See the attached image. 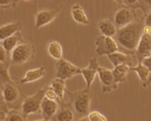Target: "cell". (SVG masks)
I'll return each mask as SVG.
<instances>
[{
  "label": "cell",
  "mask_w": 151,
  "mask_h": 121,
  "mask_svg": "<svg viewBox=\"0 0 151 121\" xmlns=\"http://www.w3.org/2000/svg\"><path fill=\"white\" fill-rule=\"evenodd\" d=\"M144 26V21L135 20L131 24L118 28L115 36L116 41L128 51H136L137 45L143 36Z\"/></svg>",
  "instance_id": "6da1fadb"
},
{
  "label": "cell",
  "mask_w": 151,
  "mask_h": 121,
  "mask_svg": "<svg viewBox=\"0 0 151 121\" xmlns=\"http://www.w3.org/2000/svg\"><path fill=\"white\" fill-rule=\"evenodd\" d=\"M70 96L76 114L80 117L88 115L90 112V104H91L90 91L88 88L77 91L76 93H70Z\"/></svg>",
  "instance_id": "7a4b0ae2"
},
{
  "label": "cell",
  "mask_w": 151,
  "mask_h": 121,
  "mask_svg": "<svg viewBox=\"0 0 151 121\" xmlns=\"http://www.w3.org/2000/svg\"><path fill=\"white\" fill-rule=\"evenodd\" d=\"M34 57H35L34 45L26 42H21L20 45H18L9 54V59L13 65H24L31 61Z\"/></svg>",
  "instance_id": "3957f363"
},
{
  "label": "cell",
  "mask_w": 151,
  "mask_h": 121,
  "mask_svg": "<svg viewBox=\"0 0 151 121\" xmlns=\"http://www.w3.org/2000/svg\"><path fill=\"white\" fill-rule=\"evenodd\" d=\"M45 94H46V88H42L38 91L35 94L25 98L21 105V111L25 118L31 114H37L39 112H41V102L45 98Z\"/></svg>",
  "instance_id": "277c9868"
},
{
  "label": "cell",
  "mask_w": 151,
  "mask_h": 121,
  "mask_svg": "<svg viewBox=\"0 0 151 121\" xmlns=\"http://www.w3.org/2000/svg\"><path fill=\"white\" fill-rule=\"evenodd\" d=\"M55 67H56V78H60L63 80H68L82 73V68H80L78 66L65 59L58 60Z\"/></svg>",
  "instance_id": "5b68a950"
},
{
  "label": "cell",
  "mask_w": 151,
  "mask_h": 121,
  "mask_svg": "<svg viewBox=\"0 0 151 121\" xmlns=\"http://www.w3.org/2000/svg\"><path fill=\"white\" fill-rule=\"evenodd\" d=\"M96 45V54L99 57L102 55H109L115 52H118V45L117 41L114 39L113 37H106V36H100L96 38L95 41Z\"/></svg>",
  "instance_id": "8992f818"
},
{
  "label": "cell",
  "mask_w": 151,
  "mask_h": 121,
  "mask_svg": "<svg viewBox=\"0 0 151 121\" xmlns=\"http://www.w3.org/2000/svg\"><path fill=\"white\" fill-rule=\"evenodd\" d=\"M109 61L114 65V67L119 66V65H128L130 68L136 67L141 61L138 60L136 54L132 53H121V52H115L113 54L108 55Z\"/></svg>",
  "instance_id": "52a82bcc"
},
{
  "label": "cell",
  "mask_w": 151,
  "mask_h": 121,
  "mask_svg": "<svg viewBox=\"0 0 151 121\" xmlns=\"http://www.w3.org/2000/svg\"><path fill=\"white\" fill-rule=\"evenodd\" d=\"M99 78L102 83V92L103 93H110L115 89H117L118 85L115 82L113 74V70L106 68V67H99Z\"/></svg>",
  "instance_id": "ba28073f"
},
{
  "label": "cell",
  "mask_w": 151,
  "mask_h": 121,
  "mask_svg": "<svg viewBox=\"0 0 151 121\" xmlns=\"http://www.w3.org/2000/svg\"><path fill=\"white\" fill-rule=\"evenodd\" d=\"M135 20H136L135 13L129 7H119L114 15V22L117 28H122Z\"/></svg>",
  "instance_id": "9c48e42d"
},
{
  "label": "cell",
  "mask_w": 151,
  "mask_h": 121,
  "mask_svg": "<svg viewBox=\"0 0 151 121\" xmlns=\"http://www.w3.org/2000/svg\"><path fill=\"white\" fill-rule=\"evenodd\" d=\"M99 67H100V65H99L97 59L96 58H93V59H90L88 67L82 68L81 75L83 77V79L86 81V85H87V88L88 89H90L93 82L95 80L96 74H99Z\"/></svg>",
  "instance_id": "30bf717a"
},
{
  "label": "cell",
  "mask_w": 151,
  "mask_h": 121,
  "mask_svg": "<svg viewBox=\"0 0 151 121\" xmlns=\"http://www.w3.org/2000/svg\"><path fill=\"white\" fill-rule=\"evenodd\" d=\"M58 15V11L56 9H40L35 14V28L43 27L48 24H50Z\"/></svg>",
  "instance_id": "8fae6325"
},
{
  "label": "cell",
  "mask_w": 151,
  "mask_h": 121,
  "mask_svg": "<svg viewBox=\"0 0 151 121\" xmlns=\"http://www.w3.org/2000/svg\"><path fill=\"white\" fill-rule=\"evenodd\" d=\"M138 58L139 61H142L143 59L148 58L151 55V34L148 33H143L141 40L137 45L136 48V53H135Z\"/></svg>",
  "instance_id": "7c38bea8"
},
{
  "label": "cell",
  "mask_w": 151,
  "mask_h": 121,
  "mask_svg": "<svg viewBox=\"0 0 151 121\" xmlns=\"http://www.w3.org/2000/svg\"><path fill=\"white\" fill-rule=\"evenodd\" d=\"M20 96V92H19V88L12 83V82H8V83H4L2 86V91H1V98L5 100V102L7 105H12L14 104Z\"/></svg>",
  "instance_id": "4fadbf2b"
},
{
  "label": "cell",
  "mask_w": 151,
  "mask_h": 121,
  "mask_svg": "<svg viewBox=\"0 0 151 121\" xmlns=\"http://www.w3.org/2000/svg\"><path fill=\"white\" fill-rule=\"evenodd\" d=\"M58 111H59V102L45 96L42 102H41V114H42V118L50 120L53 117H55Z\"/></svg>",
  "instance_id": "5bb4252c"
},
{
  "label": "cell",
  "mask_w": 151,
  "mask_h": 121,
  "mask_svg": "<svg viewBox=\"0 0 151 121\" xmlns=\"http://www.w3.org/2000/svg\"><path fill=\"white\" fill-rule=\"evenodd\" d=\"M45 75H46V68H45L43 66L37 67V68H32V70H28V71L26 72L25 77H24L21 80L18 81V83L25 85V83L34 82V81H38V80H40V79H42Z\"/></svg>",
  "instance_id": "9a60e30c"
},
{
  "label": "cell",
  "mask_w": 151,
  "mask_h": 121,
  "mask_svg": "<svg viewBox=\"0 0 151 121\" xmlns=\"http://www.w3.org/2000/svg\"><path fill=\"white\" fill-rule=\"evenodd\" d=\"M97 27H99L100 33L102 36H106V37H115L116 33H117V30H118L116 27L115 22L110 19H101V20H99Z\"/></svg>",
  "instance_id": "2e32d148"
},
{
  "label": "cell",
  "mask_w": 151,
  "mask_h": 121,
  "mask_svg": "<svg viewBox=\"0 0 151 121\" xmlns=\"http://www.w3.org/2000/svg\"><path fill=\"white\" fill-rule=\"evenodd\" d=\"M131 70L136 72L138 79H139L142 86H143L144 88H147V87L150 86L151 85V71L143 65V62H139L136 67H134V68H131Z\"/></svg>",
  "instance_id": "e0dca14e"
},
{
  "label": "cell",
  "mask_w": 151,
  "mask_h": 121,
  "mask_svg": "<svg viewBox=\"0 0 151 121\" xmlns=\"http://www.w3.org/2000/svg\"><path fill=\"white\" fill-rule=\"evenodd\" d=\"M22 30V25L20 22H8L5 25H1L0 27V40H4L8 37H12L17 33H19Z\"/></svg>",
  "instance_id": "ac0fdd59"
},
{
  "label": "cell",
  "mask_w": 151,
  "mask_h": 121,
  "mask_svg": "<svg viewBox=\"0 0 151 121\" xmlns=\"http://www.w3.org/2000/svg\"><path fill=\"white\" fill-rule=\"evenodd\" d=\"M70 14H72L73 20L77 24H80V25H88L89 24V18H88L84 8L80 4H74L72 6Z\"/></svg>",
  "instance_id": "d6986e66"
},
{
  "label": "cell",
  "mask_w": 151,
  "mask_h": 121,
  "mask_svg": "<svg viewBox=\"0 0 151 121\" xmlns=\"http://www.w3.org/2000/svg\"><path fill=\"white\" fill-rule=\"evenodd\" d=\"M47 52L49 54L50 58H53L54 60H61L63 59V48L62 45L56 40H53L49 42L48 47H47Z\"/></svg>",
  "instance_id": "ffe728a7"
},
{
  "label": "cell",
  "mask_w": 151,
  "mask_h": 121,
  "mask_svg": "<svg viewBox=\"0 0 151 121\" xmlns=\"http://www.w3.org/2000/svg\"><path fill=\"white\" fill-rule=\"evenodd\" d=\"M21 42H22V37L20 36V33H17V34H14V36H12V37H8V38L1 40V46L6 49L7 53L11 54L12 51H13L18 45H20Z\"/></svg>",
  "instance_id": "44dd1931"
},
{
  "label": "cell",
  "mask_w": 151,
  "mask_h": 121,
  "mask_svg": "<svg viewBox=\"0 0 151 121\" xmlns=\"http://www.w3.org/2000/svg\"><path fill=\"white\" fill-rule=\"evenodd\" d=\"M130 70H131V68H130L128 65H119V66H116L113 70L115 82H116L117 85L121 83V82H124Z\"/></svg>",
  "instance_id": "7402d4cb"
},
{
  "label": "cell",
  "mask_w": 151,
  "mask_h": 121,
  "mask_svg": "<svg viewBox=\"0 0 151 121\" xmlns=\"http://www.w3.org/2000/svg\"><path fill=\"white\" fill-rule=\"evenodd\" d=\"M75 118V111H73L69 106H63L55 114L56 121H73Z\"/></svg>",
  "instance_id": "603a6c76"
},
{
  "label": "cell",
  "mask_w": 151,
  "mask_h": 121,
  "mask_svg": "<svg viewBox=\"0 0 151 121\" xmlns=\"http://www.w3.org/2000/svg\"><path fill=\"white\" fill-rule=\"evenodd\" d=\"M50 87L56 92L60 101H63L66 92H67V89H66V80L60 79V78H55L54 80L50 82Z\"/></svg>",
  "instance_id": "cb8c5ba5"
},
{
  "label": "cell",
  "mask_w": 151,
  "mask_h": 121,
  "mask_svg": "<svg viewBox=\"0 0 151 121\" xmlns=\"http://www.w3.org/2000/svg\"><path fill=\"white\" fill-rule=\"evenodd\" d=\"M9 64L12 62H1L0 64V78L2 83H8L12 82L11 75H9Z\"/></svg>",
  "instance_id": "d4e9b609"
},
{
  "label": "cell",
  "mask_w": 151,
  "mask_h": 121,
  "mask_svg": "<svg viewBox=\"0 0 151 121\" xmlns=\"http://www.w3.org/2000/svg\"><path fill=\"white\" fill-rule=\"evenodd\" d=\"M87 117H88L89 121H108L107 117L99 111H90Z\"/></svg>",
  "instance_id": "484cf974"
},
{
  "label": "cell",
  "mask_w": 151,
  "mask_h": 121,
  "mask_svg": "<svg viewBox=\"0 0 151 121\" xmlns=\"http://www.w3.org/2000/svg\"><path fill=\"white\" fill-rule=\"evenodd\" d=\"M136 7H139L147 14L151 11V0H138V4Z\"/></svg>",
  "instance_id": "4316f807"
},
{
  "label": "cell",
  "mask_w": 151,
  "mask_h": 121,
  "mask_svg": "<svg viewBox=\"0 0 151 121\" xmlns=\"http://www.w3.org/2000/svg\"><path fill=\"white\" fill-rule=\"evenodd\" d=\"M6 121H25V115L18 112H9Z\"/></svg>",
  "instance_id": "83f0119b"
},
{
  "label": "cell",
  "mask_w": 151,
  "mask_h": 121,
  "mask_svg": "<svg viewBox=\"0 0 151 121\" xmlns=\"http://www.w3.org/2000/svg\"><path fill=\"white\" fill-rule=\"evenodd\" d=\"M45 96H46V98H48V99L55 100V101L60 100V99H59V96H58V94H56V92H55L50 86L46 88V94H45Z\"/></svg>",
  "instance_id": "f1b7e54d"
},
{
  "label": "cell",
  "mask_w": 151,
  "mask_h": 121,
  "mask_svg": "<svg viewBox=\"0 0 151 121\" xmlns=\"http://www.w3.org/2000/svg\"><path fill=\"white\" fill-rule=\"evenodd\" d=\"M15 4H17V0H0L1 8H4V9L11 8V7L15 6Z\"/></svg>",
  "instance_id": "f546056e"
},
{
  "label": "cell",
  "mask_w": 151,
  "mask_h": 121,
  "mask_svg": "<svg viewBox=\"0 0 151 121\" xmlns=\"http://www.w3.org/2000/svg\"><path fill=\"white\" fill-rule=\"evenodd\" d=\"M0 61L1 62H7V52L1 45H0Z\"/></svg>",
  "instance_id": "4dcf8cb0"
},
{
  "label": "cell",
  "mask_w": 151,
  "mask_h": 121,
  "mask_svg": "<svg viewBox=\"0 0 151 121\" xmlns=\"http://www.w3.org/2000/svg\"><path fill=\"white\" fill-rule=\"evenodd\" d=\"M123 4H125L129 7H136L138 4V0H123Z\"/></svg>",
  "instance_id": "1f68e13d"
},
{
  "label": "cell",
  "mask_w": 151,
  "mask_h": 121,
  "mask_svg": "<svg viewBox=\"0 0 151 121\" xmlns=\"http://www.w3.org/2000/svg\"><path fill=\"white\" fill-rule=\"evenodd\" d=\"M143 21H144V25H145V26H151V11L149 13L145 14Z\"/></svg>",
  "instance_id": "d6a6232c"
},
{
  "label": "cell",
  "mask_w": 151,
  "mask_h": 121,
  "mask_svg": "<svg viewBox=\"0 0 151 121\" xmlns=\"http://www.w3.org/2000/svg\"><path fill=\"white\" fill-rule=\"evenodd\" d=\"M141 62H143V65L151 71V55L150 57H148V58H145V59H143Z\"/></svg>",
  "instance_id": "836d02e7"
},
{
  "label": "cell",
  "mask_w": 151,
  "mask_h": 121,
  "mask_svg": "<svg viewBox=\"0 0 151 121\" xmlns=\"http://www.w3.org/2000/svg\"><path fill=\"white\" fill-rule=\"evenodd\" d=\"M143 33H148V34H151V26H144Z\"/></svg>",
  "instance_id": "e575fe53"
},
{
  "label": "cell",
  "mask_w": 151,
  "mask_h": 121,
  "mask_svg": "<svg viewBox=\"0 0 151 121\" xmlns=\"http://www.w3.org/2000/svg\"><path fill=\"white\" fill-rule=\"evenodd\" d=\"M80 121H89V119H88V117H87V118H82Z\"/></svg>",
  "instance_id": "d590c367"
},
{
  "label": "cell",
  "mask_w": 151,
  "mask_h": 121,
  "mask_svg": "<svg viewBox=\"0 0 151 121\" xmlns=\"http://www.w3.org/2000/svg\"><path fill=\"white\" fill-rule=\"evenodd\" d=\"M114 1H116V2H118V4H123V0H114Z\"/></svg>",
  "instance_id": "8d00e7d4"
},
{
  "label": "cell",
  "mask_w": 151,
  "mask_h": 121,
  "mask_svg": "<svg viewBox=\"0 0 151 121\" xmlns=\"http://www.w3.org/2000/svg\"><path fill=\"white\" fill-rule=\"evenodd\" d=\"M37 121H50V120H48V119H41V120H37Z\"/></svg>",
  "instance_id": "74e56055"
},
{
  "label": "cell",
  "mask_w": 151,
  "mask_h": 121,
  "mask_svg": "<svg viewBox=\"0 0 151 121\" xmlns=\"http://www.w3.org/2000/svg\"><path fill=\"white\" fill-rule=\"evenodd\" d=\"M26 1H27V0H26Z\"/></svg>",
  "instance_id": "f35d334b"
}]
</instances>
